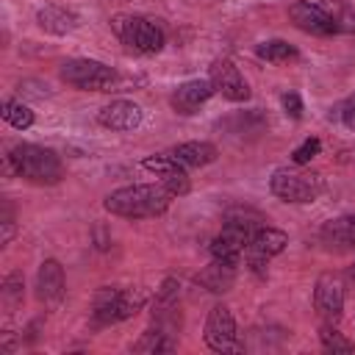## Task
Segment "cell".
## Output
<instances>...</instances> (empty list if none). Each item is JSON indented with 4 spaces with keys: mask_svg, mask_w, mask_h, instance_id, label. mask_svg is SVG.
<instances>
[{
    "mask_svg": "<svg viewBox=\"0 0 355 355\" xmlns=\"http://www.w3.org/2000/svg\"><path fill=\"white\" fill-rule=\"evenodd\" d=\"M338 116H341V122H344L347 128H355V92L338 105Z\"/></svg>",
    "mask_w": 355,
    "mask_h": 355,
    "instance_id": "obj_30",
    "label": "cell"
},
{
    "mask_svg": "<svg viewBox=\"0 0 355 355\" xmlns=\"http://www.w3.org/2000/svg\"><path fill=\"white\" fill-rule=\"evenodd\" d=\"M97 122L108 130H133L141 125V108L133 100H111L97 111Z\"/></svg>",
    "mask_w": 355,
    "mask_h": 355,
    "instance_id": "obj_14",
    "label": "cell"
},
{
    "mask_svg": "<svg viewBox=\"0 0 355 355\" xmlns=\"http://www.w3.org/2000/svg\"><path fill=\"white\" fill-rule=\"evenodd\" d=\"M8 164L14 166V172L31 183H42V186H50V183H58L61 175H64V166H61V158L55 155V150L50 147H42V144H17L11 147L8 153Z\"/></svg>",
    "mask_w": 355,
    "mask_h": 355,
    "instance_id": "obj_2",
    "label": "cell"
},
{
    "mask_svg": "<svg viewBox=\"0 0 355 355\" xmlns=\"http://www.w3.org/2000/svg\"><path fill=\"white\" fill-rule=\"evenodd\" d=\"M197 283L214 294H225L233 288L236 283V266L230 263H222V261H211L200 275H197Z\"/></svg>",
    "mask_w": 355,
    "mask_h": 355,
    "instance_id": "obj_19",
    "label": "cell"
},
{
    "mask_svg": "<svg viewBox=\"0 0 355 355\" xmlns=\"http://www.w3.org/2000/svg\"><path fill=\"white\" fill-rule=\"evenodd\" d=\"M214 94H216V89H214L211 78H191V80L180 83V86L172 92L169 105H172L178 114H186V116H189V114L200 111V105H205Z\"/></svg>",
    "mask_w": 355,
    "mask_h": 355,
    "instance_id": "obj_13",
    "label": "cell"
},
{
    "mask_svg": "<svg viewBox=\"0 0 355 355\" xmlns=\"http://www.w3.org/2000/svg\"><path fill=\"white\" fill-rule=\"evenodd\" d=\"M324 189V180L319 172L302 169V166H280L269 178V191L283 202H313Z\"/></svg>",
    "mask_w": 355,
    "mask_h": 355,
    "instance_id": "obj_4",
    "label": "cell"
},
{
    "mask_svg": "<svg viewBox=\"0 0 355 355\" xmlns=\"http://www.w3.org/2000/svg\"><path fill=\"white\" fill-rule=\"evenodd\" d=\"M178 347V336L161 330V327H147L141 333V338L133 344V352H147V355H158V352H172Z\"/></svg>",
    "mask_w": 355,
    "mask_h": 355,
    "instance_id": "obj_21",
    "label": "cell"
},
{
    "mask_svg": "<svg viewBox=\"0 0 355 355\" xmlns=\"http://www.w3.org/2000/svg\"><path fill=\"white\" fill-rule=\"evenodd\" d=\"M205 344L214 349V352H241V344H239V333H236V319L230 313L227 305H214L208 311V319H205Z\"/></svg>",
    "mask_w": 355,
    "mask_h": 355,
    "instance_id": "obj_8",
    "label": "cell"
},
{
    "mask_svg": "<svg viewBox=\"0 0 355 355\" xmlns=\"http://www.w3.org/2000/svg\"><path fill=\"white\" fill-rule=\"evenodd\" d=\"M141 166L147 172H155V175H166V172H175V169H186L172 153H153L141 161Z\"/></svg>",
    "mask_w": 355,
    "mask_h": 355,
    "instance_id": "obj_25",
    "label": "cell"
},
{
    "mask_svg": "<svg viewBox=\"0 0 355 355\" xmlns=\"http://www.w3.org/2000/svg\"><path fill=\"white\" fill-rule=\"evenodd\" d=\"M0 297H3V305H6L8 311H14V308L22 302V275H19V272H11V275L3 280Z\"/></svg>",
    "mask_w": 355,
    "mask_h": 355,
    "instance_id": "obj_26",
    "label": "cell"
},
{
    "mask_svg": "<svg viewBox=\"0 0 355 355\" xmlns=\"http://www.w3.org/2000/svg\"><path fill=\"white\" fill-rule=\"evenodd\" d=\"M61 80L80 92H111L116 89L119 75L97 58H69L61 64Z\"/></svg>",
    "mask_w": 355,
    "mask_h": 355,
    "instance_id": "obj_6",
    "label": "cell"
},
{
    "mask_svg": "<svg viewBox=\"0 0 355 355\" xmlns=\"http://www.w3.org/2000/svg\"><path fill=\"white\" fill-rule=\"evenodd\" d=\"M161 183L166 186V191H169L172 197H183V194H189V189H191V180H189V172H186V169H175V172L161 175Z\"/></svg>",
    "mask_w": 355,
    "mask_h": 355,
    "instance_id": "obj_27",
    "label": "cell"
},
{
    "mask_svg": "<svg viewBox=\"0 0 355 355\" xmlns=\"http://www.w3.org/2000/svg\"><path fill=\"white\" fill-rule=\"evenodd\" d=\"M319 341H322V347H324L327 352H333V355H347V352L355 349V344H352L349 338H344V336L333 327V322H324V324L319 327Z\"/></svg>",
    "mask_w": 355,
    "mask_h": 355,
    "instance_id": "obj_24",
    "label": "cell"
},
{
    "mask_svg": "<svg viewBox=\"0 0 355 355\" xmlns=\"http://www.w3.org/2000/svg\"><path fill=\"white\" fill-rule=\"evenodd\" d=\"M288 17L300 31H305L311 36H333L341 31V25L336 22V17L327 11L324 3H311V0L294 3L288 8Z\"/></svg>",
    "mask_w": 355,
    "mask_h": 355,
    "instance_id": "obj_9",
    "label": "cell"
},
{
    "mask_svg": "<svg viewBox=\"0 0 355 355\" xmlns=\"http://www.w3.org/2000/svg\"><path fill=\"white\" fill-rule=\"evenodd\" d=\"M313 308L324 322H338L344 313V280L333 272H324L316 277L313 286Z\"/></svg>",
    "mask_w": 355,
    "mask_h": 355,
    "instance_id": "obj_10",
    "label": "cell"
},
{
    "mask_svg": "<svg viewBox=\"0 0 355 355\" xmlns=\"http://www.w3.org/2000/svg\"><path fill=\"white\" fill-rule=\"evenodd\" d=\"M286 244H288V236H286L283 230L263 225V227L250 239V244L244 247V263L250 266V272H255L258 277H263L269 261H272L275 255H280V252L286 250Z\"/></svg>",
    "mask_w": 355,
    "mask_h": 355,
    "instance_id": "obj_7",
    "label": "cell"
},
{
    "mask_svg": "<svg viewBox=\"0 0 355 355\" xmlns=\"http://www.w3.org/2000/svg\"><path fill=\"white\" fill-rule=\"evenodd\" d=\"M244 247H247L244 241L219 230V236H214V241H211V258L222 261V263H230V266H239L241 258H244Z\"/></svg>",
    "mask_w": 355,
    "mask_h": 355,
    "instance_id": "obj_20",
    "label": "cell"
},
{
    "mask_svg": "<svg viewBox=\"0 0 355 355\" xmlns=\"http://www.w3.org/2000/svg\"><path fill=\"white\" fill-rule=\"evenodd\" d=\"M0 114H3V119H6L11 128H17V130H28V128L33 125V111H31L28 105L17 103V100H3Z\"/></svg>",
    "mask_w": 355,
    "mask_h": 355,
    "instance_id": "obj_23",
    "label": "cell"
},
{
    "mask_svg": "<svg viewBox=\"0 0 355 355\" xmlns=\"http://www.w3.org/2000/svg\"><path fill=\"white\" fill-rule=\"evenodd\" d=\"M319 150H322V141H319L316 136H311V139H305V141L291 153V161H294L297 166H305V164H311L313 155H319Z\"/></svg>",
    "mask_w": 355,
    "mask_h": 355,
    "instance_id": "obj_28",
    "label": "cell"
},
{
    "mask_svg": "<svg viewBox=\"0 0 355 355\" xmlns=\"http://www.w3.org/2000/svg\"><path fill=\"white\" fill-rule=\"evenodd\" d=\"M255 53H258L261 61H269V64H283V61H288V58H297V47L288 44V42H283V39L263 42V44H258Z\"/></svg>",
    "mask_w": 355,
    "mask_h": 355,
    "instance_id": "obj_22",
    "label": "cell"
},
{
    "mask_svg": "<svg viewBox=\"0 0 355 355\" xmlns=\"http://www.w3.org/2000/svg\"><path fill=\"white\" fill-rule=\"evenodd\" d=\"M175 197L166 191L164 183H133L111 191L103 205L108 214L122 216V219H147V216H161Z\"/></svg>",
    "mask_w": 355,
    "mask_h": 355,
    "instance_id": "obj_1",
    "label": "cell"
},
{
    "mask_svg": "<svg viewBox=\"0 0 355 355\" xmlns=\"http://www.w3.org/2000/svg\"><path fill=\"white\" fill-rule=\"evenodd\" d=\"M147 297L141 288H108L103 286L94 294V305H92V319L94 324H116L130 319L133 313H139L144 308Z\"/></svg>",
    "mask_w": 355,
    "mask_h": 355,
    "instance_id": "obj_5",
    "label": "cell"
},
{
    "mask_svg": "<svg viewBox=\"0 0 355 355\" xmlns=\"http://www.w3.org/2000/svg\"><path fill=\"white\" fill-rule=\"evenodd\" d=\"M283 111L291 116V119H300L302 116V100L297 92H286L283 94Z\"/></svg>",
    "mask_w": 355,
    "mask_h": 355,
    "instance_id": "obj_29",
    "label": "cell"
},
{
    "mask_svg": "<svg viewBox=\"0 0 355 355\" xmlns=\"http://www.w3.org/2000/svg\"><path fill=\"white\" fill-rule=\"evenodd\" d=\"M319 236L330 250H355V214L324 222Z\"/></svg>",
    "mask_w": 355,
    "mask_h": 355,
    "instance_id": "obj_17",
    "label": "cell"
},
{
    "mask_svg": "<svg viewBox=\"0 0 355 355\" xmlns=\"http://www.w3.org/2000/svg\"><path fill=\"white\" fill-rule=\"evenodd\" d=\"M263 225H266V222H263V216H261L258 211H252V208H230V211L225 214L222 230L230 233V236H236L239 241L250 244V239H252Z\"/></svg>",
    "mask_w": 355,
    "mask_h": 355,
    "instance_id": "obj_16",
    "label": "cell"
},
{
    "mask_svg": "<svg viewBox=\"0 0 355 355\" xmlns=\"http://www.w3.org/2000/svg\"><path fill=\"white\" fill-rule=\"evenodd\" d=\"M349 275H352V277H355V263H352V269H349Z\"/></svg>",
    "mask_w": 355,
    "mask_h": 355,
    "instance_id": "obj_31",
    "label": "cell"
},
{
    "mask_svg": "<svg viewBox=\"0 0 355 355\" xmlns=\"http://www.w3.org/2000/svg\"><path fill=\"white\" fill-rule=\"evenodd\" d=\"M352 33H355V25H352Z\"/></svg>",
    "mask_w": 355,
    "mask_h": 355,
    "instance_id": "obj_32",
    "label": "cell"
},
{
    "mask_svg": "<svg viewBox=\"0 0 355 355\" xmlns=\"http://www.w3.org/2000/svg\"><path fill=\"white\" fill-rule=\"evenodd\" d=\"M111 31L116 33V39L133 50V53H144V55H153L158 53L164 44H166V33L164 28L150 19V17H141V14H119L111 19Z\"/></svg>",
    "mask_w": 355,
    "mask_h": 355,
    "instance_id": "obj_3",
    "label": "cell"
},
{
    "mask_svg": "<svg viewBox=\"0 0 355 355\" xmlns=\"http://www.w3.org/2000/svg\"><path fill=\"white\" fill-rule=\"evenodd\" d=\"M169 153H172L186 169H191V166H208V164H214V161L219 158V150H216V144H211V141H183V144L172 147Z\"/></svg>",
    "mask_w": 355,
    "mask_h": 355,
    "instance_id": "obj_18",
    "label": "cell"
},
{
    "mask_svg": "<svg viewBox=\"0 0 355 355\" xmlns=\"http://www.w3.org/2000/svg\"><path fill=\"white\" fill-rule=\"evenodd\" d=\"M67 294V280H64V266L55 258L42 261L36 272V297L44 302V308H58Z\"/></svg>",
    "mask_w": 355,
    "mask_h": 355,
    "instance_id": "obj_12",
    "label": "cell"
},
{
    "mask_svg": "<svg viewBox=\"0 0 355 355\" xmlns=\"http://www.w3.org/2000/svg\"><path fill=\"white\" fill-rule=\"evenodd\" d=\"M36 25L53 36H67L72 33L78 25H80V17L67 8V6H58V3H47L36 11Z\"/></svg>",
    "mask_w": 355,
    "mask_h": 355,
    "instance_id": "obj_15",
    "label": "cell"
},
{
    "mask_svg": "<svg viewBox=\"0 0 355 355\" xmlns=\"http://www.w3.org/2000/svg\"><path fill=\"white\" fill-rule=\"evenodd\" d=\"M208 78H211L214 89H216L225 100H230V103H244V100H250V86H247L244 75L239 72V67H236L230 58H216V61L211 64Z\"/></svg>",
    "mask_w": 355,
    "mask_h": 355,
    "instance_id": "obj_11",
    "label": "cell"
}]
</instances>
